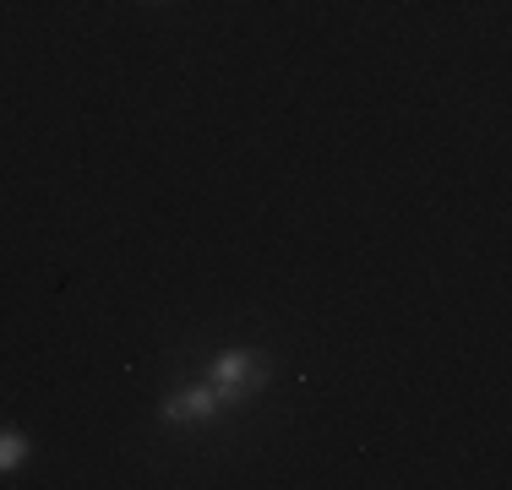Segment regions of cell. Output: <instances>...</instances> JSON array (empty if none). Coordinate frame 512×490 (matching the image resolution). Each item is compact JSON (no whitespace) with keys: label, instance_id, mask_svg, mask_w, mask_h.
<instances>
[{"label":"cell","instance_id":"obj_2","mask_svg":"<svg viewBox=\"0 0 512 490\" xmlns=\"http://www.w3.org/2000/svg\"><path fill=\"white\" fill-rule=\"evenodd\" d=\"M218 414H224V398H218L213 382H191V387H175L164 398V409H158V420L164 425H213Z\"/></svg>","mask_w":512,"mask_h":490},{"label":"cell","instance_id":"obj_3","mask_svg":"<svg viewBox=\"0 0 512 490\" xmlns=\"http://www.w3.org/2000/svg\"><path fill=\"white\" fill-rule=\"evenodd\" d=\"M22 463H28V436L11 431V425H0V474L22 469Z\"/></svg>","mask_w":512,"mask_h":490},{"label":"cell","instance_id":"obj_1","mask_svg":"<svg viewBox=\"0 0 512 490\" xmlns=\"http://www.w3.org/2000/svg\"><path fill=\"white\" fill-rule=\"evenodd\" d=\"M207 382L218 387L224 409L229 403H246L251 392H262V382H267V360L256 349H224L213 365H207Z\"/></svg>","mask_w":512,"mask_h":490}]
</instances>
